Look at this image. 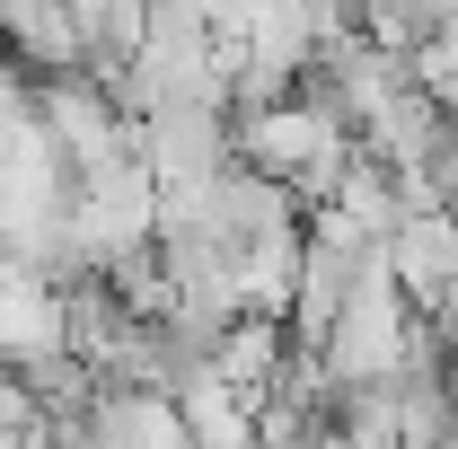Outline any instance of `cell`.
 <instances>
[{"label": "cell", "instance_id": "3957f363", "mask_svg": "<svg viewBox=\"0 0 458 449\" xmlns=\"http://www.w3.org/2000/svg\"><path fill=\"white\" fill-rule=\"evenodd\" d=\"M71 352V318H62V282L45 274H0V361L18 379H36L45 361Z\"/></svg>", "mask_w": 458, "mask_h": 449}, {"label": "cell", "instance_id": "277c9868", "mask_svg": "<svg viewBox=\"0 0 458 449\" xmlns=\"http://www.w3.org/2000/svg\"><path fill=\"white\" fill-rule=\"evenodd\" d=\"M176 414H185L194 449H256V396H238L221 370H212V379H194V388L176 396Z\"/></svg>", "mask_w": 458, "mask_h": 449}, {"label": "cell", "instance_id": "6da1fadb", "mask_svg": "<svg viewBox=\"0 0 458 449\" xmlns=\"http://www.w3.org/2000/svg\"><path fill=\"white\" fill-rule=\"evenodd\" d=\"M132 159L159 176V185H203V176L238 168V123H229V106H159V114H132Z\"/></svg>", "mask_w": 458, "mask_h": 449}, {"label": "cell", "instance_id": "7a4b0ae2", "mask_svg": "<svg viewBox=\"0 0 458 449\" xmlns=\"http://www.w3.org/2000/svg\"><path fill=\"white\" fill-rule=\"evenodd\" d=\"M388 274L414 300V318H441L458 300V212H405L388 238Z\"/></svg>", "mask_w": 458, "mask_h": 449}]
</instances>
